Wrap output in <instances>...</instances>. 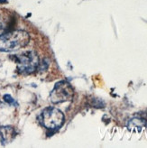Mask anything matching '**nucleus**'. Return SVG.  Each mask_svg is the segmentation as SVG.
<instances>
[{"label":"nucleus","mask_w":147,"mask_h":148,"mask_svg":"<svg viewBox=\"0 0 147 148\" xmlns=\"http://www.w3.org/2000/svg\"><path fill=\"white\" fill-rule=\"evenodd\" d=\"M30 36L23 30H14L0 35V51H14L25 47Z\"/></svg>","instance_id":"f257e3e1"},{"label":"nucleus","mask_w":147,"mask_h":148,"mask_svg":"<svg viewBox=\"0 0 147 148\" xmlns=\"http://www.w3.org/2000/svg\"><path fill=\"white\" fill-rule=\"evenodd\" d=\"M14 57L17 63L18 71L23 74L33 73L37 70L40 63L39 57L34 51H24Z\"/></svg>","instance_id":"f03ea898"},{"label":"nucleus","mask_w":147,"mask_h":148,"mask_svg":"<svg viewBox=\"0 0 147 148\" xmlns=\"http://www.w3.org/2000/svg\"><path fill=\"white\" fill-rule=\"evenodd\" d=\"M41 123L50 130H57L64 123V115L56 108H46L40 116Z\"/></svg>","instance_id":"7ed1b4c3"},{"label":"nucleus","mask_w":147,"mask_h":148,"mask_svg":"<svg viewBox=\"0 0 147 148\" xmlns=\"http://www.w3.org/2000/svg\"><path fill=\"white\" fill-rule=\"evenodd\" d=\"M74 96V90L72 86L66 80L60 81L55 84L53 91L51 92L50 98L54 104H60L63 102L71 101Z\"/></svg>","instance_id":"20e7f679"},{"label":"nucleus","mask_w":147,"mask_h":148,"mask_svg":"<svg viewBox=\"0 0 147 148\" xmlns=\"http://www.w3.org/2000/svg\"><path fill=\"white\" fill-rule=\"evenodd\" d=\"M16 133L14 127L9 125H5V127H0V139L3 145H6L10 143L16 136Z\"/></svg>","instance_id":"39448f33"},{"label":"nucleus","mask_w":147,"mask_h":148,"mask_svg":"<svg viewBox=\"0 0 147 148\" xmlns=\"http://www.w3.org/2000/svg\"><path fill=\"white\" fill-rule=\"evenodd\" d=\"M146 125V122L144 119L140 117H134L127 123V128L130 131H138L140 132Z\"/></svg>","instance_id":"423d86ee"},{"label":"nucleus","mask_w":147,"mask_h":148,"mask_svg":"<svg viewBox=\"0 0 147 148\" xmlns=\"http://www.w3.org/2000/svg\"><path fill=\"white\" fill-rule=\"evenodd\" d=\"M4 100L6 102V103H8L9 105H14V106H18V104H17V102L14 100L10 95H8V94H6V95H5L4 96Z\"/></svg>","instance_id":"0eeeda50"},{"label":"nucleus","mask_w":147,"mask_h":148,"mask_svg":"<svg viewBox=\"0 0 147 148\" xmlns=\"http://www.w3.org/2000/svg\"><path fill=\"white\" fill-rule=\"evenodd\" d=\"M7 3V0H0V4H5Z\"/></svg>","instance_id":"6e6552de"}]
</instances>
